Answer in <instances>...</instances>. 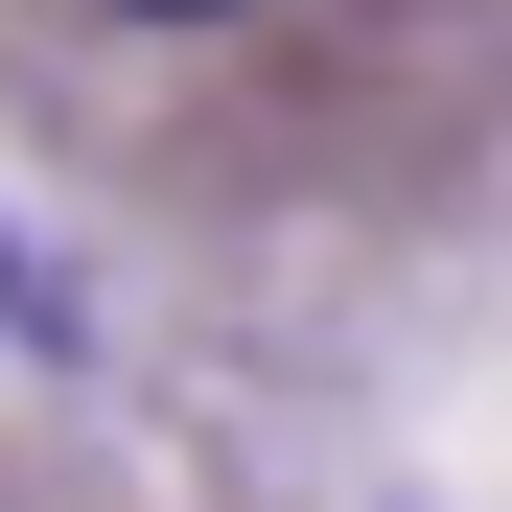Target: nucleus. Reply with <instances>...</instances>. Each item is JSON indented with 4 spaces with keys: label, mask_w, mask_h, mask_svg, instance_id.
I'll use <instances>...</instances> for the list:
<instances>
[{
    "label": "nucleus",
    "mask_w": 512,
    "mask_h": 512,
    "mask_svg": "<svg viewBox=\"0 0 512 512\" xmlns=\"http://www.w3.org/2000/svg\"><path fill=\"white\" fill-rule=\"evenodd\" d=\"M0 303H24V326H47V280H24V256H0Z\"/></svg>",
    "instance_id": "obj_2"
},
{
    "label": "nucleus",
    "mask_w": 512,
    "mask_h": 512,
    "mask_svg": "<svg viewBox=\"0 0 512 512\" xmlns=\"http://www.w3.org/2000/svg\"><path fill=\"white\" fill-rule=\"evenodd\" d=\"M117 24H233V0H117Z\"/></svg>",
    "instance_id": "obj_1"
}]
</instances>
